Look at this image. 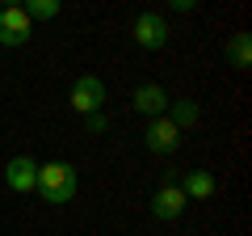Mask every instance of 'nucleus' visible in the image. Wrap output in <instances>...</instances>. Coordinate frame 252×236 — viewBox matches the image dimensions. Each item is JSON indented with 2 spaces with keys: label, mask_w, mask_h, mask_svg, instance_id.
Returning <instances> with one entry per match:
<instances>
[{
  "label": "nucleus",
  "mask_w": 252,
  "mask_h": 236,
  "mask_svg": "<svg viewBox=\"0 0 252 236\" xmlns=\"http://www.w3.org/2000/svg\"><path fill=\"white\" fill-rule=\"evenodd\" d=\"M130 34H135V42L143 46V51H160V46L168 42V21H164L160 13H139Z\"/></svg>",
  "instance_id": "obj_4"
},
{
  "label": "nucleus",
  "mask_w": 252,
  "mask_h": 236,
  "mask_svg": "<svg viewBox=\"0 0 252 236\" xmlns=\"http://www.w3.org/2000/svg\"><path fill=\"white\" fill-rule=\"evenodd\" d=\"M84 127H89V135H101L109 122H105V114H89V118H84Z\"/></svg>",
  "instance_id": "obj_13"
},
{
  "label": "nucleus",
  "mask_w": 252,
  "mask_h": 236,
  "mask_svg": "<svg viewBox=\"0 0 252 236\" xmlns=\"http://www.w3.org/2000/svg\"><path fill=\"white\" fill-rule=\"evenodd\" d=\"M164 118H168L172 127L185 135V127H193V122H198L202 110H198V101H168V114H164Z\"/></svg>",
  "instance_id": "obj_10"
},
{
  "label": "nucleus",
  "mask_w": 252,
  "mask_h": 236,
  "mask_svg": "<svg viewBox=\"0 0 252 236\" xmlns=\"http://www.w3.org/2000/svg\"><path fill=\"white\" fill-rule=\"evenodd\" d=\"M30 34H34V21L21 13V4L0 9V46H21L30 42Z\"/></svg>",
  "instance_id": "obj_3"
},
{
  "label": "nucleus",
  "mask_w": 252,
  "mask_h": 236,
  "mask_svg": "<svg viewBox=\"0 0 252 236\" xmlns=\"http://www.w3.org/2000/svg\"><path fill=\"white\" fill-rule=\"evenodd\" d=\"M4 182H9V190L30 194L38 186V160L34 156H13V160L4 164Z\"/></svg>",
  "instance_id": "obj_6"
},
{
  "label": "nucleus",
  "mask_w": 252,
  "mask_h": 236,
  "mask_svg": "<svg viewBox=\"0 0 252 236\" xmlns=\"http://www.w3.org/2000/svg\"><path fill=\"white\" fill-rule=\"evenodd\" d=\"M181 211H185V194H181L177 186H160V190L152 194V215H156V219L168 224V219H177Z\"/></svg>",
  "instance_id": "obj_8"
},
{
  "label": "nucleus",
  "mask_w": 252,
  "mask_h": 236,
  "mask_svg": "<svg viewBox=\"0 0 252 236\" xmlns=\"http://www.w3.org/2000/svg\"><path fill=\"white\" fill-rule=\"evenodd\" d=\"M101 106H105V84H101V76H93V72L76 76V84H72V110L89 118V114H101Z\"/></svg>",
  "instance_id": "obj_2"
},
{
  "label": "nucleus",
  "mask_w": 252,
  "mask_h": 236,
  "mask_svg": "<svg viewBox=\"0 0 252 236\" xmlns=\"http://www.w3.org/2000/svg\"><path fill=\"white\" fill-rule=\"evenodd\" d=\"M177 190L185 194V202H189V198L202 202V198H210V194H215V177H210L206 169H189V173H185V182H181Z\"/></svg>",
  "instance_id": "obj_9"
},
{
  "label": "nucleus",
  "mask_w": 252,
  "mask_h": 236,
  "mask_svg": "<svg viewBox=\"0 0 252 236\" xmlns=\"http://www.w3.org/2000/svg\"><path fill=\"white\" fill-rule=\"evenodd\" d=\"M227 55H231V68H252V38L235 34L231 46H227Z\"/></svg>",
  "instance_id": "obj_11"
},
{
  "label": "nucleus",
  "mask_w": 252,
  "mask_h": 236,
  "mask_svg": "<svg viewBox=\"0 0 252 236\" xmlns=\"http://www.w3.org/2000/svg\"><path fill=\"white\" fill-rule=\"evenodd\" d=\"M21 13H26L30 21H46V17H55V13H59V0H26V4H21Z\"/></svg>",
  "instance_id": "obj_12"
},
{
  "label": "nucleus",
  "mask_w": 252,
  "mask_h": 236,
  "mask_svg": "<svg viewBox=\"0 0 252 236\" xmlns=\"http://www.w3.org/2000/svg\"><path fill=\"white\" fill-rule=\"evenodd\" d=\"M130 101H135V110L147 114V118H164V114H168V93H164L160 84H139Z\"/></svg>",
  "instance_id": "obj_7"
},
{
  "label": "nucleus",
  "mask_w": 252,
  "mask_h": 236,
  "mask_svg": "<svg viewBox=\"0 0 252 236\" xmlns=\"http://www.w3.org/2000/svg\"><path fill=\"white\" fill-rule=\"evenodd\" d=\"M181 131L172 127L168 118H152V122H147V135H143V144H147V152H156V156H172L181 148Z\"/></svg>",
  "instance_id": "obj_5"
},
{
  "label": "nucleus",
  "mask_w": 252,
  "mask_h": 236,
  "mask_svg": "<svg viewBox=\"0 0 252 236\" xmlns=\"http://www.w3.org/2000/svg\"><path fill=\"white\" fill-rule=\"evenodd\" d=\"M38 194H42L46 202H55V207H63V202H72L76 194V169L67 160H51V164H38Z\"/></svg>",
  "instance_id": "obj_1"
}]
</instances>
